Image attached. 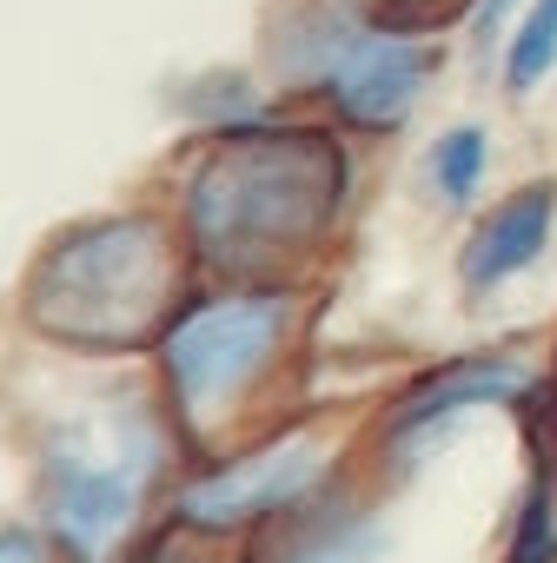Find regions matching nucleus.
I'll list each match as a JSON object with an SVG mask.
<instances>
[{
  "label": "nucleus",
  "mask_w": 557,
  "mask_h": 563,
  "mask_svg": "<svg viewBox=\"0 0 557 563\" xmlns=\"http://www.w3.org/2000/svg\"><path fill=\"white\" fill-rule=\"evenodd\" d=\"M173 212L199 286H319L359 206V153L339 126L272 107L186 133L166 159Z\"/></svg>",
  "instance_id": "1"
},
{
  "label": "nucleus",
  "mask_w": 557,
  "mask_h": 563,
  "mask_svg": "<svg viewBox=\"0 0 557 563\" xmlns=\"http://www.w3.org/2000/svg\"><path fill=\"white\" fill-rule=\"evenodd\" d=\"M14 457L28 517L74 563H133L166 530L186 471V444L146 365H74L47 405H21Z\"/></svg>",
  "instance_id": "2"
},
{
  "label": "nucleus",
  "mask_w": 557,
  "mask_h": 563,
  "mask_svg": "<svg viewBox=\"0 0 557 563\" xmlns=\"http://www.w3.org/2000/svg\"><path fill=\"white\" fill-rule=\"evenodd\" d=\"M199 272L160 199L54 225L14 278V325L61 365H146Z\"/></svg>",
  "instance_id": "3"
},
{
  "label": "nucleus",
  "mask_w": 557,
  "mask_h": 563,
  "mask_svg": "<svg viewBox=\"0 0 557 563\" xmlns=\"http://www.w3.org/2000/svg\"><path fill=\"white\" fill-rule=\"evenodd\" d=\"M313 332L319 286H193L146 358L186 464L306 411Z\"/></svg>",
  "instance_id": "4"
},
{
  "label": "nucleus",
  "mask_w": 557,
  "mask_h": 563,
  "mask_svg": "<svg viewBox=\"0 0 557 563\" xmlns=\"http://www.w3.org/2000/svg\"><path fill=\"white\" fill-rule=\"evenodd\" d=\"M451 34L458 21L445 14H405L372 8V0H299L265 34V60L286 107L339 126L346 140H385L432 93Z\"/></svg>",
  "instance_id": "5"
},
{
  "label": "nucleus",
  "mask_w": 557,
  "mask_h": 563,
  "mask_svg": "<svg viewBox=\"0 0 557 563\" xmlns=\"http://www.w3.org/2000/svg\"><path fill=\"white\" fill-rule=\"evenodd\" d=\"M359 464V438H346L326 411H293L286 424H272L219 457H199L179 471L173 484V510L166 523L206 543H252L272 523L299 517L306 504H319L346 471Z\"/></svg>",
  "instance_id": "6"
},
{
  "label": "nucleus",
  "mask_w": 557,
  "mask_h": 563,
  "mask_svg": "<svg viewBox=\"0 0 557 563\" xmlns=\"http://www.w3.org/2000/svg\"><path fill=\"white\" fill-rule=\"evenodd\" d=\"M537 391H544V352L484 345V352L438 358L372 411V424L359 431V477L385 497L412 484L478 411H524Z\"/></svg>",
  "instance_id": "7"
},
{
  "label": "nucleus",
  "mask_w": 557,
  "mask_h": 563,
  "mask_svg": "<svg viewBox=\"0 0 557 563\" xmlns=\"http://www.w3.org/2000/svg\"><path fill=\"white\" fill-rule=\"evenodd\" d=\"M550 239H557V173H537L511 186L504 199H491L471 219V232L458 239V292L471 306L498 299L550 252Z\"/></svg>",
  "instance_id": "8"
},
{
  "label": "nucleus",
  "mask_w": 557,
  "mask_h": 563,
  "mask_svg": "<svg viewBox=\"0 0 557 563\" xmlns=\"http://www.w3.org/2000/svg\"><path fill=\"white\" fill-rule=\"evenodd\" d=\"M252 563H385V523H379V490L359 477V464L299 517L272 523L265 537L245 543Z\"/></svg>",
  "instance_id": "9"
},
{
  "label": "nucleus",
  "mask_w": 557,
  "mask_h": 563,
  "mask_svg": "<svg viewBox=\"0 0 557 563\" xmlns=\"http://www.w3.org/2000/svg\"><path fill=\"white\" fill-rule=\"evenodd\" d=\"M511 418H517V438H524V471H517V490H511V510H504L498 563H557V438H550L537 398Z\"/></svg>",
  "instance_id": "10"
},
{
  "label": "nucleus",
  "mask_w": 557,
  "mask_h": 563,
  "mask_svg": "<svg viewBox=\"0 0 557 563\" xmlns=\"http://www.w3.org/2000/svg\"><path fill=\"white\" fill-rule=\"evenodd\" d=\"M484 179H491V133H484L478 120L445 126V133L432 140V153H425V186H432V199H438L445 212H465V206H478Z\"/></svg>",
  "instance_id": "11"
},
{
  "label": "nucleus",
  "mask_w": 557,
  "mask_h": 563,
  "mask_svg": "<svg viewBox=\"0 0 557 563\" xmlns=\"http://www.w3.org/2000/svg\"><path fill=\"white\" fill-rule=\"evenodd\" d=\"M550 74H557V0H524V14L498 54V80L511 100H531Z\"/></svg>",
  "instance_id": "12"
},
{
  "label": "nucleus",
  "mask_w": 557,
  "mask_h": 563,
  "mask_svg": "<svg viewBox=\"0 0 557 563\" xmlns=\"http://www.w3.org/2000/svg\"><path fill=\"white\" fill-rule=\"evenodd\" d=\"M133 563H252V550H239V543H206V537H186V530H160Z\"/></svg>",
  "instance_id": "13"
},
{
  "label": "nucleus",
  "mask_w": 557,
  "mask_h": 563,
  "mask_svg": "<svg viewBox=\"0 0 557 563\" xmlns=\"http://www.w3.org/2000/svg\"><path fill=\"white\" fill-rule=\"evenodd\" d=\"M0 563H74L34 517H8L0 510Z\"/></svg>",
  "instance_id": "14"
},
{
  "label": "nucleus",
  "mask_w": 557,
  "mask_h": 563,
  "mask_svg": "<svg viewBox=\"0 0 557 563\" xmlns=\"http://www.w3.org/2000/svg\"><path fill=\"white\" fill-rule=\"evenodd\" d=\"M517 14H524V0H471V14H465L471 54H478V60H498V41L517 27Z\"/></svg>",
  "instance_id": "15"
},
{
  "label": "nucleus",
  "mask_w": 557,
  "mask_h": 563,
  "mask_svg": "<svg viewBox=\"0 0 557 563\" xmlns=\"http://www.w3.org/2000/svg\"><path fill=\"white\" fill-rule=\"evenodd\" d=\"M537 411H544V424H550V438H557V325H550V345H544V391H537Z\"/></svg>",
  "instance_id": "16"
}]
</instances>
